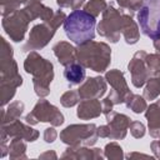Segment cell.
I'll return each mask as SVG.
<instances>
[{"label":"cell","mask_w":160,"mask_h":160,"mask_svg":"<svg viewBox=\"0 0 160 160\" xmlns=\"http://www.w3.org/2000/svg\"><path fill=\"white\" fill-rule=\"evenodd\" d=\"M24 111V104L21 101H14L9 105L8 110H1V125L18 120Z\"/></svg>","instance_id":"cell-20"},{"label":"cell","mask_w":160,"mask_h":160,"mask_svg":"<svg viewBox=\"0 0 160 160\" xmlns=\"http://www.w3.org/2000/svg\"><path fill=\"white\" fill-rule=\"evenodd\" d=\"M142 4H144V0H130L129 6H128V10L130 11V14H134L135 11L140 10V8L142 6Z\"/></svg>","instance_id":"cell-31"},{"label":"cell","mask_w":160,"mask_h":160,"mask_svg":"<svg viewBox=\"0 0 160 160\" xmlns=\"http://www.w3.org/2000/svg\"><path fill=\"white\" fill-rule=\"evenodd\" d=\"M80 95H79V91H74V90H70V91H66L65 94H62V96L60 98V102L62 106L65 108H71L74 106L75 104H78L80 101Z\"/></svg>","instance_id":"cell-25"},{"label":"cell","mask_w":160,"mask_h":160,"mask_svg":"<svg viewBox=\"0 0 160 160\" xmlns=\"http://www.w3.org/2000/svg\"><path fill=\"white\" fill-rule=\"evenodd\" d=\"M75 152H70V150H66L62 154V158H75V159H99L102 158V154L100 149H86V148H79V146H70Z\"/></svg>","instance_id":"cell-19"},{"label":"cell","mask_w":160,"mask_h":160,"mask_svg":"<svg viewBox=\"0 0 160 160\" xmlns=\"http://www.w3.org/2000/svg\"><path fill=\"white\" fill-rule=\"evenodd\" d=\"M138 21L144 35L160 39V0H145L138 12Z\"/></svg>","instance_id":"cell-4"},{"label":"cell","mask_w":160,"mask_h":160,"mask_svg":"<svg viewBox=\"0 0 160 160\" xmlns=\"http://www.w3.org/2000/svg\"><path fill=\"white\" fill-rule=\"evenodd\" d=\"M85 0H56L58 5L61 8H71L74 10H78V8H80L84 4Z\"/></svg>","instance_id":"cell-29"},{"label":"cell","mask_w":160,"mask_h":160,"mask_svg":"<svg viewBox=\"0 0 160 160\" xmlns=\"http://www.w3.org/2000/svg\"><path fill=\"white\" fill-rule=\"evenodd\" d=\"M151 149H152V152L155 154V156L160 158V136H159V140H155L151 142Z\"/></svg>","instance_id":"cell-32"},{"label":"cell","mask_w":160,"mask_h":160,"mask_svg":"<svg viewBox=\"0 0 160 160\" xmlns=\"http://www.w3.org/2000/svg\"><path fill=\"white\" fill-rule=\"evenodd\" d=\"M129 128H130L131 135L134 138H136V139L142 138L145 135V126L140 121H131L130 125H129Z\"/></svg>","instance_id":"cell-28"},{"label":"cell","mask_w":160,"mask_h":160,"mask_svg":"<svg viewBox=\"0 0 160 160\" xmlns=\"http://www.w3.org/2000/svg\"><path fill=\"white\" fill-rule=\"evenodd\" d=\"M154 46H155V49L158 50V52L160 54V39H156V40H154Z\"/></svg>","instance_id":"cell-35"},{"label":"cell","mask_w":160,"mask_h":160,"mask_svg":"<svg viewBox=\"0 0 160 160\" xmlns=\"http://www.w3.org/2000/svg\"><path fill=\"white\" fill-rule=\"evenodd\" d=\"M76 60L88 69L102 72L110 64L111 49L105 42H96L91 40L79 45V49H76Z\"/></svg>","instance_id":"cell-3"},{"label":"cell","mask_w":160,"mask_h":160,"mask_svg":"<svg viewBox=\"0 0 160 160\" xmlns=\"http://www.w3.org/2000/svg\"><path fill=\"white\" fill-rule=\"evenodd\" d=\"M86 71H85V66H82L81 64H70L68 66H65L64 70V78L66 79V81L69 82L70 86L72 85H79L81 82H84Z\"/></svg>","instance_id":"cell-17"},{"label":"cell","mask_w":160,"mask_h":160,"mask_svg":"<svg viewBox=\"0 0 160 160\" xmlns=\"http://www.w3.org/2000/svg\"><path fill=\"white\" fill-rule=\"evenodd\" d=\"M1 130L9 138H19V139H24L26 141H35L39 136V132L36 130L20 122L19 120H14L11 122L2 124Z\"/></svg>","instance_id":"cell-13"},{"label":"cell","mask_w":160,"mask_h":160,"mask_svg":"<svg viewBox=\"0 0 160 160\" xmlns=\"http://www.w3.org/2000/svg\"><path fill=\"white\" fill-rule=\"evenodd\" d=\"M56 29L58 28L55 25H52L51 22H49V21H44L42 24L35 25L30 30L29 40L22 46V51L39 50V49L44 48L50 41V39L54 36Z\"/></svg>","instance_id":"cell-7"},{"label":"cell","mask_w":160,"mask_h":160,"mask_svg":"<svg viewBox=\"0 0 160 160\" xmlns=\"http://www.w3.org/2000/svg\"><path fill=\"white\" fill-rule=\"evenodd\" d=\"M96 130L98 128L95 126V124H74L60 132V139L62 142L70 146H79L80 144L91 146L99 138Z\"/></svg>","instance_id":"cell-5"},{"label":"cell","mask_w":160,"mask_h":160,"mask_svg":"<svg viewBox=\"0 0 160 160\" xmlns=\"http://www.w3.org/2000/svg\"><path fill=\"white\" fill-rule=\"evenodd\" d=\"M106 6H108V4L105 0H90L85 5L84 10L88 11L89 14H91L92 16H98V15H100V12H102L106 9Z\"/></svg>","instance_id":"cell-24"},{"label":"cell","mask_w":160,"mask_h":160,"mask_svg":"<svg viewBox=\"0 0 160 160\" xmlns=\"http://www.w3.org/2000/svg\"><path fill=\"white\" fill-rule=\"evenodd\" d=\"M58 136V132L54 128H48L45 129V132H44V140L46 142H52Z\"/></svg>","instance_id":"cell-30"},{"label":"cell","mask_w":160,"mask_h":160,"mask_svg":"<svg viewBox=\"0 0 160 160\" xmlns=\"http://www.w3.org/2000/svg\"><path fill=\"white\" fill-rule=\"evenodd\" d=\"M125 104H126V106H128L129 109H131V110H132L134 112H136V114L142 112V111L146 110V108H148L146 101H145V98H142V96H140V95H135V94H131V95L126 99Z\"/></svg>","instance_id":"cell-22"},{"label":"cell","mask_w":160,"mask_h":160,"mask_svg":"<svg viewBox=\"0 0 160 160\" xmlns=\"http://www.w3.org/2000/svg\"><path fill=\"white\" fill-rule=\"evenodd\" d=\"M102 112V105L98 99H85L78 106V118L89 120L98 118Z\"/></svg>","instance_id":"cell-14"},{"label":"cell","mask_w":160,"mask_h":160,"mask_svg":"<svg viewBox=\"0 0 160 160\" xmlns=\"http://www.w3.org/2000/svg\"><path fill=\"white\" fill-rule=\"evenodd\" d=\"M160 95V79L150 78L148 80V85L144 90V98L146 100H154Z\"/></svg>","instance_id":"cell-23"},{"label":"cell","mask_w":160,"mask_h":160,"mask_svg":"<svg viewBox=\"0 0 160 160\" xmlns=\"http://www.w3.org/2000/svg\"><path fill=\"white\" fill-rule=\"evenodd\" d=\"M106 120H108V126L110 129V134L109 138L110 139H124L126 136V130L130 125V118L124 115V114H119L116 111H110L108 114H105Z\"/></svg>","instance_id":"cell-11"},{"label":"cell","mask_w":160,"mask_h":160,"mask_svg":"<svg viewBox=\"0 0 160 160\" xmlns=\"http://www.w3.org/2000/svg\"><path fill=\"white\" fill-rule=\"evenodd\" d=\"M105 156L108 159H122V149L116 142H110L105 146Z\"/></svg>","instance_id":"cell-26"},{"label":"cell","mask_w":160,"mask_h":160,"mask_svg":"<svg viewBox=\"0 0 160 160\" xmlns=\"http://www.w3.org/2000/svg\"><path fill=\"white\" fill-rule=\"evenodd\" d=\"M24 69L28 74H31L35 94L38 96H46L50 92V84L54 79V66L52 64L41 58L38 52L32 51L29 54L24 62Z\"/></svg>","instance_id":"cell-2"},{"label":"cell","mask_w":160,"mask_h":160,"mask_svg":"<svg viewBox=\"0 0 160 160\" xmlns=\"http://www.w3.org/2000/svg\"><path fill=\"white\" fill-rule=\"evenodd\" d=\"M154 75H155L156 78H159V79H160V69H158V70L154 72Z\"/></svg>","instance_id":"cell-36"},{"label":"cell","mask_w":160,"mask_h":160,"mask_svg":"<svg viewBox=\"0 0 160 160\" xmlns=\"http://www.w3.org/2000/svg\"><path fill=\"white\" fill-rule=\"evenodd\" d=\"M121 34L125 38L126 44H135L139 40V29L138 25L135 24V21L132 20V18L128 14H124V24H122V30Z\"/></svg>","instance_id":"cell-18"},{"label":"cell","mask_w":160,"mask_h":160,"mask_svg":"<svg viewBox=\"0 0 160 160\" xmlns=\"http://www.w3.org/2000/svg\"><path fill=\"white\" fill-rule=\"evenodd\" d=\"M146 66L154 74L158 69H160V54H148L145 58Z\"/></svg>","instance_id":"cell-27"},{"label":"cell","mask_w":160,"mask_h":160,"mask_svg":"<svg viewBox=\"0 0 160 160\" xmlns=\"http://www.w3.org/2000/svg\"><path fill=\"white\" fill-rule=\"evenodd\" d=\"M31 114L36 118L38 121L51 122L54 126H59L64 122V115L58 110L56 106L51 105L46 100H39L38 104L34 106Z\"/></svg>","instance_id":"cell-10"},{"label":"cell","mask_w":160,"mask_h":160,"mask_svg":"<svg viewBox=\"0 0 160 160\" xmlns=\"http://www.w3.org/2000/svg\"><path fill=\"white\" fill-rule=\"evenodd\" d=\"M116 2L119 4V6L120 8H122V9H128V6H129V2H130V0H116Z\"/></svg>","instance_id":"cell-33"},{"label":"cell","mask_w":160,"mask_h":160,"mask_svg":"<svg viewBox=\"0 0 160 160\" xmlns=\"http://www.w3.org/2000/svg\"><path fill=\"white\" fill-rule=\"evenodd\" d=\"M145 51H138L134 58L129 62V71L131 72V82L134 84L135 88H141L149 79L150 75L152 74L149 68L146 66L145 58H146Z\"/></svg>","instance_id":"cell-9"},{"label":"cell","mask_w":160,"mask_h":160,"mask_svg":"<svg viewBox=\"0 0 160 160\" xmlns=\"http://www.w3.org/2000/svg\"><path fill=\"white\" fill-rule=\"evenodd\" d=\"M79 95L81 100L85 99H99L106 92V82L102 78H89L79 88Z\"/></svg>","instance_id":"cell-12"},{"label":"cell","mask_w":160,"mask_h":160,"mask_svg":"<svg viewBox=\"0 0 160 160\" xmlns=\"http://www.w3.org/2000/svg\"><path fill=\"white\" fill-rule=\"evenodd\" d=\"M145 116L149 122L150 135L152 138L160 136V100L152 102L150 106L146 108Z\"/></svg>","instance_id":"cell-16"},{"label":"cell","mask_w":160,"mask_h":160,"mask_svg":"<svg viewBox=\"0 0 160 160\" xmlns=\"http://www.w3.org/2000/svg\"><path fill=\"white\" fill-rule=\"evenodd\" d=\"M95 16L85 10H74L64 21L66 36L76 45L85 44L95 38Z\"/></svg>","instance_id":"cell-1"},{"label":"cell","mask_w":160,"mask_h":160,"mask_svg":"<svg viewBox=\"0 0 160 160\" xmlns=\"http://www.w3.org/2000/svg\"><path fill=\"white\" fill-rule=\"evenodd\" d=\"M24 139H19V138H12V140L9 144V155L11 159H19V158H26L25 155V150H26V145L25 142H22Z\"/></svg>","instance_id":"cell-21"},{"label":"cell","mask_w":160,"mask_h":160,"mask_svg":"<svg viewBox=\"0 0 160 160\" xmlns=\"http://www.w3.org/2000/svg\"><path fill=\"white\" fill-rule=\"evenodd\" d=\"M105 80L112 88V90H110V94L108 95V98L112 101L114 105L125 102L126 99L132 94L129 90L128 84L125 81V78H124V74L120 70L114 69V70L108 71L105 74Z\"/></svg>","instance_id":"cell-8"},{"label":"cell","mask_w":160,"mask_h":160,"mask_svg":"<svg viewBox=\"0 0 160 160\" xmlns=\"http://www.w3.org/2000/svg\"><path fill=\"white\" fill-rule=\"evenodd\" d=\"M122 24L124 12L119 11L112 4H110L102 11V20L98 25V32L111 42H118L122 30Z\"/></svg>","instance_id":"cell-6"},{"label":"cell","mask_w":160,"mask_h":160,"mask_svg":"<svg viewBox=\"0 0 160 160\" xmlns=\"http://www.w3.org/2000/svg\"><path fill=\"white\" fill-rule=\"evenodd\" d=\"M46 156H50V158H54V159H56V154L54 152V151H48V152H45V154H42V155H40V158H46Z\"/></svg>","instance_id":"cell-34"},{"label":"cell","mask_w":160,"mask_h":160,"mask_svg":"<svg viewBox=\"0 0 160 160\" xmlns=\"http://www.w3.org/2000/svg\"><path fill=\"white\" fill-rule=\"evenodd\" d=\"M52 50L62 66H68L76 61V49L66 41H60L55 44Z\"/></svg>","instance_id":"cell-15"}]
</instances>
